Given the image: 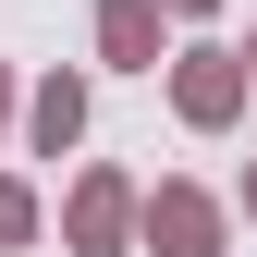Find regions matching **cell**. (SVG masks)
Here are the masks:
<instances>
[{"label":"cell","mask_w":257,"mask_h":257,"mask_svg":"<svg viewBox=\"0 0 257 257\" xmlns=\"http://www.w3.org/2000/svg\"><path fill=\"white\" fill-rule=\"evenodd\" d=\"M245 220H257V159H245Z\"/></svg>","instance_id":"obj_9"},{"label":"cell","mask_w":257,"mask_h":257,"mask_svg":"<svg viewBox=\"0 0 257 257\" xmlns=\"http://www.w3.org/2000/svg\"><path fill=\"white\" fill-rule=\"evenodd\" d=\"M245 61H257V37H245Z\"/></svg>","instance_id":"obj_10"},{"label":"cell","mask_w":257,"mask_h":257,"mask_svg":"<svg viewBox=\"0 0 257 257\" xmlns=\"http://www.w3.org/2000/svg\"><path fill=\"white\" fill-rule=\"evenodd\" d=\"M13 110H25V98H13V61H0V135H13Z\"/></svg>","instance_id":"obj_8"},{"label":"cell","mask_w":257,"mask_h":257,"mask_svg":"<svg viewBox=\"0 0 257 257\" xmlns=\"http://www.w3.org/2000/svg\"><path fill=\"white\" fill-rule=\"evenodd\" d=\"M159 13H172V25H208V13H220V0H159Z\"/></svg>","instance_id":"obj_7"},{"label":"cell","mask_w":257,"mask_h":257,"mask_svg":"<svg viewBox=\"0 0 257 257\" xmlns=\"http://www.w3.org/2000/svg\"><path fill=\"white\" fill-rule=\"evenodd\" d=\"M220 245H233V208H220L208 184L159 172L147 184V257H220Z\"/></svg>","instance_id":"obj_3"},{"label":"cell","mask_w":257,"mask_h":257,"mask_svg":"<svg viewBox=\"0 0 257 257\" xmlns=\"http://www.w3.org/2000/svg\"><path fill=\"white\" fill-rule=\"evenodd\" d=\"M25 147H37V159L86 147V74H37V86H25Z\"/></svg>","instance_id":"obj_5"},{"label":"cell","mask_w":257,"mask_h":257,"mask_svg":"<svg viewBox=\"0 0 257 257\" xmlns=\"http://www.w3.org/2000/svg\"><path fill=\"white\" fill-rule=\"evenodd\" d=\"M98 61L110 74H159L172 61V13L159 0H98Z\"/></svg>","instance_id":"obj_4"},{"label":"cell","mask_w":257,"mask_h":257,"mask_svg":"<svg viewBox=\"0 0 257 257\" xmlns=\"http://www.w3.org/2000/svg\"><path fill=\"white\" fill-rule=\"evenodd\" d=\"M37 220H49V208H37V184L0 172V245H37Z\"/></svg>","instance_id":"obj_6"},{"label":"cell","mask_w":257,"mask_h":257,"mask_svg":"<svg viewBox=\"0 0 257 257\" xmlns=\"http://www.w3.org/2000/svg\"><path fill=\"white\" fill-rule=\"evenodd\" d=\"M245 86H257L245 49H220V37L172 49V110H184V135H233V122H245Z\"/></svg>","instance_id":"obj_2"},{"label":"cell","mask_w":257,"mask_h":257,"mask_svg":"<svg viewBox=\"0 0 257 257\" xmlns=\"http://www.w3.org/2000/svg\"><path fill=\"white\" fill-rule=\"evenodd\" d=\"M61 245L74 257H147V184L135 172H74V196H61Z\"/></svg>","instance_id":"obj_1"}]
</instances>
